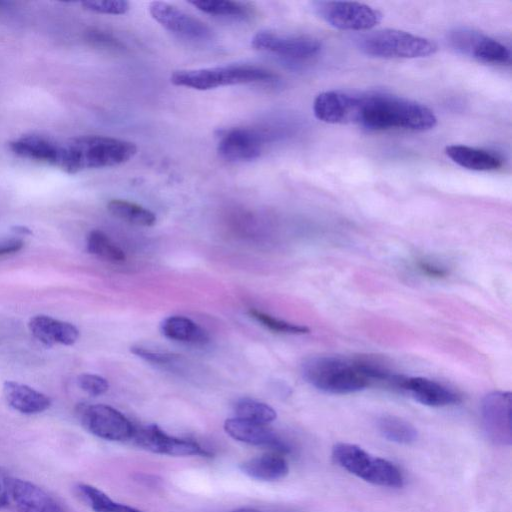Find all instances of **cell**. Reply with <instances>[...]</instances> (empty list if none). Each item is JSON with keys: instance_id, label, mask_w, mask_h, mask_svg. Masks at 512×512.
I'll return each mask as SVG.
<instances>
[{"instance_id": "cb8c5ba5", "label": "cell", "mask_w": 512, "mask_h": 512, "mask_svg": "<svg viewBox=\"0 0 512 512\" xmlns=\"http://www.w3.org/2000/svg\"><path fill=\"white\" fill-rule=\"evenodd\" d=\"M107 210L114 217L136 226L151 227L156 223V216L151 210L128 200L111 199Z\"/></svg>"}, {"instance_id": "9a60e30c", "label": "cell", "mask_w": 512, "mask_h": 512, "mask_svg": "<svg viewBox=\"0 0 512 512\" xmlns=\"http://www.w3.org/2000/svg\"><path fill=\"white\" fill-rule=\"evenodd\" d=\"M396 390L406 393L420 404L430 407L451 406L462 401V397L457 391L424 377L401 375Z\"/></svg>"}, {"instance_id": "f35d334b", "label": "cell", "mask_w": 512, "mask_h": 512, "mask_svg": "<svg viewBox=\"0 0 512 512\" xmlns=\"http://www.w3.org/2000/svg\"><path fill=\"white\" fill-rule=\"evenodd\" d=\"M233 512H260V511L253 509V508H240Z\"/></svg>"}, {"instance_id": "3957f363", "label": "cell", "mask_w": 512, "mask_h": 512, "mask_svg": "<svg viewBox=\"0 0 512 512\" xmlns=\"http://www.w3.org/2000/svg\"><path fill=\"white\" fill-rule=\"evenodd\" d=\"M136 153L137 146L127 140L101 135L79 136L61 144L58 167L75 174L87 169L121 165Z\"/></svg>"}, {"instance_id": "836d02e7", "label": "cell", "mask_w": 512, "mask_h": 512, "mask_svg": "<svg viewBox=\"0 0 512 512\" xmlns=\"http://www.w3.org/2000/svg\"><path fill=\"white\" fill-rule=\"evenodd\" d=\"M85 39L93 46L106 48V49H122L123 45L120 41L112 35L98 30L91 29L85 33Z\"/></svg>"}, {"instance_id": "484cf974", "label": "cell", "mask_w": 512, "mask_h": 512, "mask_svg": "<svg viewBox=\"0 0 512 512\" xmlns=\"http://www.w3.org/2000/svg\"><path fill=\"white\" fill-rule=\"evenodd\" d=\"M76 492L94 512H141L130 506L114 502L104 492L88 484H78Z\"/></svg>"}, {"instance_id": "4316f807", "label": "cell", "mask_w": 512, "mask_h": 512, "mask_svg": "<svg viewBox=\"0 0 512 512\" xmlns=\"http://www.w3.org/2000/svg\"><path fill=\"white\" fill-rule=\"evenodd\" d=\"M87 250L90 254L111 263L125 261L124 251L101 230H92L87 236Z\"/></svg>"}, {"instance_id": "ac0fdd59", "label": "cell", "mask_w": 512, "mask_h": 512, "mask_svg": "<svg viewBox=\"0 0 512 512\" xmlns=\"http://www.w3.org/2000/svg\"><path fill=\"white\" fill-rule=\"evenodd\" d=\"M31 334L46 346L74 344L79 330L71 323L47 315H36L28 323Z\"/></svg>"}, {"instance_id": "44dd1931", "label": "cell", "mask_w": 512, "mask_h": 512, "mask_svg": "<svg viewBox=\"0 0 512 512\" xmlns=\"http://www.w3.org/2000/svg\"><path fill=\"white\" fill-rule=\"evenodd\" d=\"M445 154L457 165L473 171H495L502 166V159L497 154L467 145H449Z\"/></svg>"}, {"instance_id": "83f0119b", "label": "cell", "mask_w": 512, "mask_h": 512, "mask_svg": "<svg viewBox=\"0 0 512 512\" xmlns=\"http://www.w3.org/2000/svg\"><path fill=\"white\" fill-rule=\"evenodd\" d=\"M189 4L210 15L241 19L248 18L251 15V8L238 1L194 0L190 1Z\"/></svg>"}, {"instance_id": "ffe728a7", "label": "cell", "mask_w": 512, "mask_h": 512, "mask_svg": "<svg viewBox=\"0 0 512 512\" xmlns=\"http://www.w3.org/2000/svg\"><path fill=\"white\" fill-rule=\"evenodd\" d=\"M3 394L10 407L27 415L41 413L52 403L44 393L15 381L4 382Z\"/></svg>"}, {"instance_id": "5bb4252c", "label": "cell", "mask_w": 512, "mask_h": 512, "mask_svg": "<svg viewBox=\"0 0 512 512\" xmlns=\"http://www.w3.org/2000/svg\"><path fill=\"white\" fill-rule=\"evenodd\" d=\"M267 135L257 129L236 127L225 131L218 142L219 155L230 162L257 159L265 146Z\"/></svg>"}, {"instance_id": "277c9868", "label": "cell", "mask_w": 512, "mask_h": 512, "mask_svg": "<svg viewBox=\"0 0 512 512\" xmlns=\"http://www.w3.org/2000/svg\"><path fill=\"white\" fill-rule=\"evenodd\" d=\"M278 76L271 70L255 65H225L201 69H182L171 74L175 86L206 91L223 86L268 83Z\"/></svg>"}, {"instance_id": "f1b7e54d", "label": "cell", "mask_w": 512, "mask_h": 512, "mask_svg": "<svg viewBox=\"0 0 512 512\" xmlns=\"http://www.w3.org/2000/svg\"><path fill=\"white\" fill-rule=\"evenodd\" d=\"M234 412L237 418L266 425L277 417L275 410L271 406L249 398L236 401Z\"/></svg>"}, {"instance_id": "2e32d148", "label": "cell", "mask_w": 512, "mask_h": 512, "mask_svg": "<svg viewBox=\"0 0 512 512\" xmlns=\"http://www.w3.org/2000/svg\"><path fill=\"white\" fill-rule=\"evenodd\" d=\"M8 490L17 512H67L46 491L27 480L9 477Z\"/></svg>"}, {"instance_id": "6da1fadb", "label": "cell", "mask_w": 512, "mask_h": 512, "mask_svg": "<svg viewBox=\"0 0 512 512\" xmlns=\"http://www.w3.org/2000/svg\"><path fill=\"white\" fill-rule=\"evenodd\" d=\"M313 112L328 124H353L369 130L423 132L437 124L436 115L426 105L381 92L325 91L315 97Z\"/></svg>"}, {"instance_id": "8d00e7d4", "label": "cell", "mask_w": 512, "mask_h": 512, "mask_svg": "<svg viewBox=\"0 0 512 512\" xmlns=\"http://www.w3.org/2000/svg\"><path fill=\"white\" fill-rule=\"evenodd\" d=\"M8 479L6 475L0 470V508L6 507L9 504V490Z\"/></svg>"}, {"instance_id": "7c38bea8", "label": "cell", "mask_w": 512, "mask_h": 512, "mask_svg": "<svg viewBox=\"0 0 512 512\" xmlns=\"http://www.w3.org/2000/svg\"><path fill=\"white\" fill-rule=\"evenodd\" d=\"M148 10L157 23L178 36L195 41L209 40L213 36L206 23L172 4L153 1Z\"/></svg>"}, {"instance_id": "7402d4cb", "label": "cell", "mask_w": 512, "mask_h": 512, "mask_svg": "<svg viewBox=\"0 0 512 512\" xmlns=\"http://www.w3.org/2000/svg\"><path fill=\"white\" fill-rule=\"evenodd\" d=\"M239 468L245 475L260 481H277L289 472L286 460L275 452L246 460Z\"/></svg>"}, {"instance_id": "9c48e42d", "label": "cell", "mask_w": 512, "mask_h": 512, "mask_svg": "<svg viewBox=\"0 0 512 512\" xmlns=\"http://www.w3.org/2000/svg\"><path fill=\"white\" fill-rule=\"evenodd\" d=\"M448 41L458 52L489 64H507L510 49L502 42L479 31L460 27L450 31Z\"/></svg>"}, {"instance_id": "4dcf8cb0", "label": "cell", "mask_w": 512, "mask_h": 512, "mask_svg": "<svg viewBox=\"0 0 512 512\" xmlns=\"http://www.w3.org/2000/svg\"><path fill=\"white\" fill-rule=\"evenodd\" d=\"M131 352L149 363L171 371H176L186 364L181 355L150 350L141 346L131 347Z\"/></svg>"}, {"instance_id": "d6a6232c", "label": "cell", "mask_w": 512, "mask_h": 512, "mask_svg": "<svg viewBox=\"0 0 512 512\" xmlns=\"http://www.w3.org/2000/svg\"><path fill=\"white\" fill-rule=\"evenodd\" d=\"M78 386L91 396H99L109 389L108 381L102 376L83 373L77 377Z\"/></svg>"}, {"instance_id": "4fadbf2b", "label": "cell", "mask_w": 512, "mask_h": 512, "mask_svg": "<svg viewBox=\"0 0 512 512\" xmlns=\"http://www.w3.org/2000/svg\"><path fill=\"white\" fill-rule=\"evenodd\" d=\"M131 440L138 447L157 454L169 456L208 455V452L198 443L170 436L155 424L135 427Z\"/></svg>"}, {"instance_id": "8992f818", "label": "cell", "mask_w": 512, "mask_h": 512, "mask_svg": "<svg viewBox=\"0 0 512 512\" xmlns=\"http://www.w3.org/2000/svg\"><path fill=\"white\" fill-rule=\"evenodd\" d=\"M332 457L341 468L368 483L389 488L403 486L404 477L396 465L357 445L338 443L332 449Z\"/></svg>"}, {"instance_id": "5b68a950", "label": "cell", "mask_w": 512, "mask_h": 512, "mask_svg": "<svg viewBox=\"0 0 512 512\" xmlns=\"http://www.w3.org/2000/svg\"><path fill=\"white\" fill-rule=\"evenodd\" d=\"M358 49L371 57L413 59L433 55L437 45L430 39L398 29H379L356 37Z\"/></svg>"}, {"instance_id": "52a82bcc", "label": "cell", "mask_w": 512, "mask_h": 512, "mask_svg": "<svg viewBox=\"0 0 512 512\" xmlns=\"http://www.w3.org/2000/svg\"><path fill=\"white\" fill-rule=\"evenodd\" d=\"M313 7L322 20L340 30L369 31L383 18L378 9L354 1H318Z\"/></svg>"}, {"instance_id": "7a4b0ae2", "label": "cell", "mask_w": 512, "mask_h": 512, "mask_svg": "<svg viewBox=\"0 0 512 512\" xmlns=\"http://www.w3.org/2000/svg\"><path fill=\"white\" fill-rule=\"evenodd\" d=\"M376 359L371 357L314 356L302 364L303 378L329 394H350L373 385Z\"/></svg>"}, {"instance_id": "d590c367", "label": "cell", "mask_w": 512, "mask_h": 512, "mask_svg": "<svg viewBox=\"0 0 512 512\" xmlns=\"http://www.w3.org/2000/svg\"><path fill=\"white\" fill-rule=\"evenodd\" d=\"M23 246L24 242L19 238L0 240V257L14 254L20 251Z\"/></svg>"}, {"instance_id": "e0dca14e", "label": "cell", "mask_w": 512, "mask_h": 512, "mask_svg": "<svg viewBox=\"0 0 512 512\" xmlns=\"http://www.w3.org/2000/svg\"><path fill=\"white\" fill-rule=\"evenodd\" d=\"M225 432L233 439L257 446L268 447L275 453H287L290 448L266 424H260L241 418H229L224 422Z\"/></svg>"}, {"instance_id": "603a6c76", "label": "cell", "mask_w": 512, "mask_h": 512, "mask_svg": "<svg viewBox=\"0 0 512 512\" xmlns=\"http://www.w3.org/2000/svg\"><path fill=\"white\" fill-rule=\"evenodd\" d=\"M163 335L173 341L204 345L209 342L208 333L197 323L185 316L173 315L161 323Z\"/></svg>"}, {"instance_id": "d6986e66", "label": "cell", "mask_w": 512, "mask_h": 512, "mask_svg": "<svg viewBox=\"0 0 512 512\" xmlns=\"http://www.w3.org/2000/svg\"><path fill=\"white\" fill-rule=\"evenodd\" d=\"M10 150L23 158L59 166L61 144L49 138L29 135L15 139L9 143Z\"/></svg>"}, {"instance_id": "e575fe53", "label": "cell", "mask_w": 512, "mask_h": 512, "mask_svg": "<svg viewBox=\"0 0 512 512\" xmlns=\"http://www.w3.org/2000/svg\"><path fill=\"white\" fill-rule=\"evenodd\" d=\"M416 267L422 274L431 278L439 279L446 277L448 274V271L444 266L427 259L417 260Z\"/></svg>"}, {"instance_id": "8fae6325", "label": "cell", "mask_w": 512, "mask_h": 512, "mask_svg": "<svg viewBox=\"0 0 512 512\" xmlns=\"http://www.w3.org/2000/svg\"><path fill=\"white\" fill-rule=\"evenodd\" d=\"M481 416L488 438L495 444L509 446L512 443L511 393L494 391L481 403Z\"/></svg>"}, {"instance_id": "d4e9b609", "label": "cell", "mask_w": 512, "mask_h": 512, "mask_svg": "<svg viewBox=\"0 0 512 512\" xmlns=\"http://www.w3.org/2000/svg\"><path fill=\"white\" fill-rule=\"evenodd\" d=\"M377 426L384 438L398 444H411L418 437L416 428L397 416L383 415L378 419Z\"/></svg>"}, {"instance_id": "1f68e13d", "label": "cell", "mask_w": 512, "mask_h": 512, "mask_svg": "<svg viewBox=\"0 0 512 512\" xmlns=\"http://www.w3.org/2000/svg\"><path fill=\"white\" fill-rule=\"evenodd\" d=\"M81 4L89 11L110 15L125 14L130 8L129 2L123 0H93Z\"/></svg>"}, {"instance_id": "ba28073f", "label": "cell", "mask_w": 512, "mask_h": 512, "mask_svg": "<svg viewBox=\"0 0 512 512\" xmlns=\"http://www.w3.org/2000/svg\"><path fill=\"white\" fill-rule=\"evenodd\" d=\"M81 425L91 434L109 441L131 440L134 426L118 410L105 404H79L76 408Z\"/></svg>"}, {"instance_id": "f546056e", "label": "cell", "mask_w": 512, "mask_h": 512, "mask_svg": "<svg viewBox=\"0 0 512 512\" xmlns=\"http://www.w3.org/2000/svg\"><path fill=\"white\" fill-rule=\"evenodd\" d=\"M249 315L260 323L265 328L284 334L302 335L309 333V328L303 325L290 323L278 318H275L267 313L259 311L257 309H250Z\"/></svg>"}, {"instance_id": "30bf717a", "label": "cell", "mask_w": 512, "mask_h": 512, "mask_svg": "<svg viewBox=\"0 0 512 512\" xmlns=\"http://www.w3.org/2000/svg\"><path fill=\"white\" fill-rule=\"evenodd\" d=\"M251 46L297 61L314 58L322 49L321 41L313 36L279 34L269 30L257 32L251 39Z\"/></svg>"}, {"instance_id": "74e56055", "label": "cell", "mask_w": 512, "mask_h": 512, "mask_svg": "<svg viewBox=\"0 0 512 512\" xmlns=\"http://www.w3.org/2000/svg\"><path fill=\"white\" fill-rule=\"evenodd\" d=\"M13 230L18 233V234H21V235H28V234H31V231L29 228L27 227H24V226H16L13 228Z\"/></svg>"}]
</instances>
